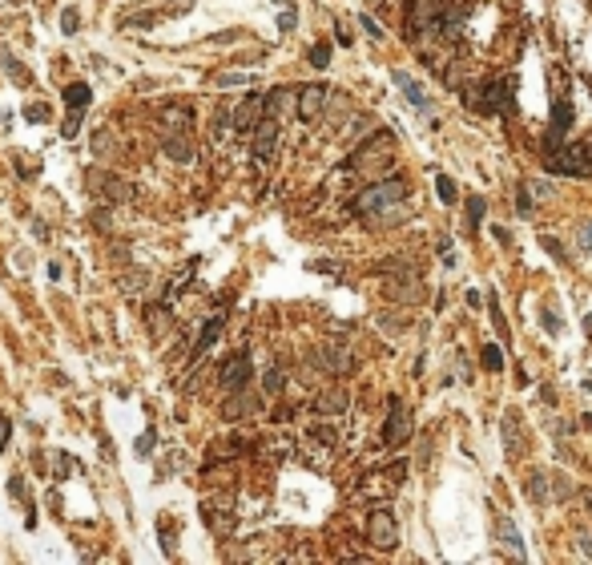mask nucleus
<instances>
[{"label": "nucleus", "mask_w": 592, "mask_h": 565, "mask_svg": "<svg viewBox=\"0 0 592 565\" xmlns=\"http://www.w3.org/2000/svg\"><path fill=\"white\" fill-rule=\"evenodd\" d=\"M250 355L246 352H238L230 364L222 367V388H230V392H238V388H246V380H250Z\"/></svg>", "instance_id": "7"}, {"label": "nucleus", "mask_w": 592, "mask_h": 565, "mask_svg": "<svg viewBox=\"0 0 592 565\" xmlns=\"http://www.w3.org/2000/svg\"><path fill=\"white\" fill-rule=\"evenodd\" d=\"M568 126H572V109H568V101H560L552 113V126H548V146H560L568 134Z\"/></svg>", "instance_id": "11"}, {"label": "nucleus", "mask_w": 592, "mask_h": 565, "mask_svg": "<svg viewBox=\"0 0 592 565\" xmlns=\"http://www.w3.org/2000/svg\"><path fill=\"white\" fill-rule=\"evenodd\" d=\"M214 85L218 89H234V85H254V81H250L246 73H218L214 77Z\"/></svg>", "instance_id": "25"}, {"label": "nucleus", "mask_w": 592, "mask_h": 565, "mask_svg": "<svg viewBox=\"0 0 592 565\" xmlns=\"http://www.w3.org/2000/svg\"><path fill=\"white\" fill-rule=\"evenodd\" d=\"M77 129H81V109H73V113H69V117H65L61 134H65V138H77Z\"/></svg>", "instance_id": "30"}, {"label": "nucleus", "mask_w": 592, "mask_h": 565, "mask_svg": "<svg viewBox=\"0 0 592 565\" xmlns=\"http://www.w3.org/2000/svg\"><path fill=\"white\" fill-rule=\"evenodd\" d=\"M153 444H158V436H153V432H146V436H141V444H137V456H149V448H153Z\"/></svg>", "instance_id": "36"}, {"label": "nucleus", "mask_w": 592, "mask_h": 565, "mask_svg": "<svg viewBox=\"0 0 592 565\" xmlns=\"http://www.w3.org/2000/svg\"><path fill=\"white\" fill-rule=\"evenodd\" d=\"M387 291H391L395 299H420V283H391Z\"/></svg>", "instance_id": "27"}, {"label": "nucleus", "mask_w": 592, "mask_h": 565, "mask_svg": "<svg viewBox=\"0 0 592 565\" xmlns=\"http://www.w3.org/2000/svg\"><path fill=\"white\" fill-rule=\"evenodd\" d=\"M9 436H13V424H9V416H0V452L9 448Z\"/></svg>", "instance_id": "35"}, {"label": "nucleus", "mask_w": 592, "mask_h": 565, "mask_svg": "<svg viewBox=\"0 0 592 565\" xmlns=\"http://www.w3.org/2000/svg\"><path fill=\"white\" fill-rule=\"evenodd\" d=\"M77 28H81V13H77V9H65L61 13V33L65 37H73Z\"/></svg>", "instance_id": "26"}, {"label": "nucleus", "mask_w": 592, "mask_h": 565, "mask_svg": "<svg viewBox=\"0 0 592 565\" xmlns=\"http://www.w3.org/2000/svg\"><path fill=\"white\" fill-rule=\"evenodd\" d=\"M89 101H93V85H85V81H73V85L65 89V105L69 109H85Z\"/></svg>", "instance_id": "16"}, {"label": "nucleus", "mask_w": 592, "mask_h": 565, "mask_svg": "<svg viewBox=\"0 0 592 565\" xmlns=\"http://www.w3.org/2000/svg\"><path fill=\"white\" fill-rule=\"evenodd\" d=\"M435 182H439V198H444V202H456V182H451V178L439 174Z\"/></svg>", "instance_id": "33"}, {"label": "nucleus", "mask_w": 592, "mask_h": 565, "mask_svg": "<svg viewBox=\"0 0 592 565\" xmlns=\"http://www.w3.org/2000/svg\"><path fill=\"white\" fill-rule=\"evenodd\" d=\"M588 146H592V141H588Z\"/></svg>", "instance_id": "39"}, {"label": "nucleus", "mask_w": 592, "mask_h": 565, "mask_svg": "<svg viewBox=\"0 0 592 565\" xmlns=\"http://www.w3.org/2000/svg\"><path fill=\"white\" fill-rule=\"evenodd\" d=\"M504 436H508V456H520V416L516 412L504 416Z\"/></svg>", "instance_id": "20"}, {"label": "nucleus", "mask_w": 592, "mask_h": 565, "mask_svg": "<svg viewBox=\"0 0 592 565\" xmlns=\"http://www.w3.org/2000/svg\"><path fill=\"white\" fill-rule=\"evenodd\" d=\"M274 141H278V117H262L258 134H254V158H258V162H270Z\"/></svg>", "instance_id": "6"}, {"label": "nucleus", "mask_w": 592, "mask_h": 565, "mask_svg": "<svg viewBox=\"0 0 592 565\" xmlns=\"http://www.w3.org/2000/svg\"><path fill=\"white\" fill-rule=\"evenodd\" d=\"M363 28H367L371 37H383V28H379V25H375V21H371V16H363Z\"/></svg>", "instance_id": "38"}, {"label": "nucleus", "mask_w": 592, "mask_h": 565, "mask_svg": "<svg viewBox=\"0 0 592 565\" xmlns=\"http://www.w3.org/2000/svg\"><path fill=\"white\" fill-rule=\"evenodd\" d=\"M262 117H266V97L250 93V97L234 109V117H230V122H234V129H254V126L262 122Z\"/></svg>", "instance_id": "5"}, {"label": "nucleus", "mask_w": 592, "mask_h": 565, "mask_svg": "<svg viewBox=\"0 0 592 565\" xmlns=\"http://www.w3.org/2000/svg\"><path fill=\"white\" fill-rule=\"evenodd\" d=\"M556 170V174H592V146L588 141H580V146H564L560 150V158H552L548 162Z\"/></svg>", "instance_id": "3"}, {"label": "nucleus", "mask_w": 592, "mask_h": 565, "mask_svg": "<svg viewBox=\"0 0 592 565\" xmlns=\"http://www.w3.org/2000/svg\"><path fill=\"white\" fill-rule=\"evenodd\" d=\"M278 28H283V33H290V28H295V13H290V9L278 16Z\"/></svg>", "instance_id": "37"}, {"label": "nucleus", "mask_w": 592, "mask_h": 565, "mask_svg": "<svg viewBox=\"0 0 592 565\" xmlns=\"http://www.w3.org/2000/svg\"><path fill=\"white\" fill-rule=\"evenodd\" d=\"M0 65H4L9 73H13V81H16L21 89H25V85H33V73H28L25 65H16V61H13V53H4V49H0Z\"/></svg>", "instance_id": "19"}, {"label": "nucleus", "mask_w": 592, "mask_h": 565, "mask_svg": "<svg viewBox=\"0 0 592 565\" xmlns=\"http://www.w3.org/2000/svg\"><path fill=\"white\" fill-rule=\"evenodd\" d=\"M411 440V408L403 400L391 404V412H387V424H383V444H407Z\"/></svg>", "instance_id": "4"}, {"label": "nucleus", "mask_w": 592, "mask_h": 565, "mask_svg": "<svg viewBox=\"0 0 592 565\" xmlns=\"http://www.w3.org/2000/svg\"><path fill=\"white\" fill-rule=\"evenodd\" d=\"M483 367H488V372H504V352H500V343H488V348H483Z\"/></svg>", "instance_id": "23"}, {"label": "nucleus", "mask_w": 592, "mask_h": 565, "mask_svg": "<svg viewBox=\"0 0 592 565\" xmlns=\"http://www.w3.org/2000/svg\"><path fill=\"white\" fill-rule=\"evenodd\" d=\"M246 412H254V396L238 388V396H230V400H226L222 416H226V420H238V416H246Z\"/></svg>", "instance_id": "14"}, {"label": "nucleus", "mask_w": 592, "mask_h": 565, "mask_svg": "<svg viewBox=\"0 0 592 565\" xmlns=\"http://www.w3.org/2000/svg\"><path fill=\"white\" fill-rule=\"evenodd\" d=\"M516 206H520V214H528V210H532V194H528V186H520V190H516Z\"/></svg>", "instance_id": "34"}, {"label": "nucleus", "mask_w": 592, "mask_h": 565, "mask_svg": "<svg viewBox=\"0 0 592 565\" xmlns=\"http://www.w3.org/2000/svg\"><path fill=\"white\" fill-rule=\"evenodd\" d=\"M367 541L375 545V549H395V545H399V521H395L391 509H371Z\"/></svg>", "instance_id": "2"}, {"label": "nucleus", "mask_w": 592, "mask_h": 565, "mask_svg": "<svg viewBox=\"0 0 592 565\" xmlns=\"http://www.w3.org/2000/svg\"><path fill=\"white\" fill-rule=\"evenodd\" d=\"M310 65H314V69H327V65H331V45H314V49H310Z\"/></svg>", "instance_id": "28"}, {"label": "nucleus", "mask_w": 592, "mask_h": 565, "mask_svg": "<svg viewBox=\"0 0 592 565\" xmlns=\"http://www.w3.org/2000/svg\"><path fill=\"white\" fill-rule=\"evenodd\" d=\"M322 364L331 367L334 376H346L351 367H355V360H351V352H346V343H339V339H331V343H322Z\"/></svg>", "instance_id": "8"}, {"label": "nucleus", "mask_w": 592, "mask_h": 565, "mask_svg": "<svg viewBox=\"0 0 592 565\" xmlns=\"http://www.w3.org/2000/svg\"><path fill=\"white\" fill-rule=\"evenodd\" d=\"M483 210H488V202H483L480 194H471V198H468V230H476V226H480Z\"/></svg>", "instance_id": "24"}, {"label": "nucleus", "mask_w": 592, "mask_h": 565, "mask_svg": "<svg viewBox=\"0 0 592 565\" xmlns=\"http://www.w3.org/2000/svg\"><path fill=\"white\" fill-rule=\"evenodd\" d=\"M322 105H327V89L322 85H307L298 93V117H302V122H314L322 113Z\"/></svg>", "instance_id": "9"}, {"label": "nucleus", "mask_w": 592, "mask_h": 565, "mask_svg": "<svg viewBox=\"0 0 592 565\" xmlns=\"http://www.w3.org/2000/svg\"><path fill=\"white\" fill-rule=\"evenodd\" d=\"M286 384V372L283 367H270V372H266V392H278Z\"/></svg>", "instance_id": "32"}, {"label": "nucleus", "mask_w": 592, "mask_h": 565, "mask_svg": "<svg viewBox=\"0 0 592 565\" xmlns=\"http://www.w3.org/2000/svg\"><path fill=\"white\" fill-rule=\"evenodd\" d=\"M532 497H536V501H548V480H544V473H536V477H532Z\"/></svg>", "instance_id": "31"}, {"label": "nucleus", "mask_w": 592, "mask_h": 565, "mask_svg": "<svg viewBox=\"0 0 592 565\" xmlns=\"http://www.w3.org/2000/svg\"><path fill=\"white\" fill-rule=\"evenodd\" d=\"M395 85L403 89V97H407L411 105H415V109H423V113L432 109V105H427V97H423L420 81H415V77H411V73H395Z\"/></svg>", "instance_id": "12"}, {"label": "nucleus", "mask_w": 592, "mask_h": 565, "mask_svg": "<svg viewBox=\"0 0 592 565\" xmlns=\"http://www.w3.org/2000/svg\"><path fill=\"white\" fill-rule=\"evenodd\" d=\"M165 154H170L173 162H194V141L173 134V138H165Z\"/></svg>", "instance_id": "15"}, {"label": "nucleus", "mask_w": 592, "mask_h": 565, "mask_svg": "<svg viewBox=\"0 0 592 565\" xmlns=\"http://www.w3.org/2000/svg\"><path fill=\"white\" fill-rule=\"evenodd\" d=\"M488 105H492V109H508V105H512V81L488 85Z\"/></svg>", "instance_id": "17"}, {"label": "nucleus", "mask_w": 592, "mask_h": 565, "mask_svg": "<svg viewBox=\"0 0 592 565\" xmlns=\"http://www.w3.org/2000/svg\"><path fill=\"white\" fill-rule=\"evenodd\" d=\"M403 194H407V182H403L399 174H391V178H383V182H375V186L363 190V194L355 198V210L358 214H387Z\"/></svg>", "instance_id": "1"}, {"label": "nucleus", "mask_w": 592, "mask_h": 565, "mask_svg": "<svg viewBox=\"0 0 592 565\" xmlns=\"http://www.w3.org/2000/svg\"><path fill=\"white\" fill-rule=\"evenodd\" d=\"M93 182H97V190H105L109 198H133V186H125L117 178H93Z\"/></svg>", "instance_id": "22"}, {"label": "nucleus", "mask_w": 592, "mask_h": 565, "mask_svg": "<svg viewBox=\"0 0 592 565\" xmlns=\"http://www.w3.org/2000/svg\"><path fill=\"white\" fill-rule=\"evenodd\" d=\"M218 331H222V311L206 319V327H202V335H197V343H194V355L210 352V348H214V339H218Z\"/></svg>", "instance_id": "13"}, {"label": "nucleus", "mask_w": 592, "mask_h": 565, "mask_svg": "<svg viewBox=\"0 0 592 565\" xmlns=\"http://www.w3.org/2000/svg\"><path fill=\"white\" fill-rule=\"evenodd\" d=\"M319 412H327V416L346 412V396H343L339 388H334V392H322V396H319Z\"/></svg>", "instance_id": "18"}, {"label": "nucleus", "mask_w": 592, "mask_h": 565, "mask_svg": "<svg viewBox=\"0 0 592 565\" xmlns=\"http://www.w3.org/2000/svg\"><path fill=\"white\" fill-rule=\"evenodd\" d=\"M495 529H500V545H504V549H508V557H516V561H524L528 553H524V541H520L516 525H512L508 517H500V521H495Z\"/></svg>", "instance_id": "10"}, {"label": "nucleus", "mask_w": 592, "mask_h": 565, "mask_svg": "<svg viewBox=\"0 0 592 565\" xmlns=\"http://www.w3.org/2000/svg\"><path fill=\"white\" fill-rule=\"evenodd\" d=\"M25 117L33 122V126H45V122H49V105H28Z\"/></svg>", "instance_id": "29"}, {"label": "nucleus", "mask_w": 592, "mask_h": 565, "mask_svg": "<svg viewBox=\"0 0 592 565\" xmlns=\"http://www.w3.org/2000/svg\"><path fill=\"white\" fill-rule=\"evenodd\" d=\"M286 105H290V89H274L270 97H266V117H278L283 122Z\"/></svg>", "instance_id": "21"}]
</instances>
